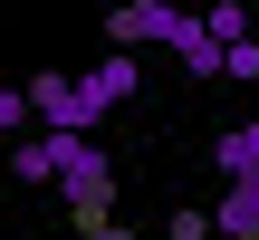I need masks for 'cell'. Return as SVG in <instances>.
<instances>
[{"label":"cell","instance_id":"1","mask_svg":"<svg viewBox=\"0 0 259 240\" xmlns=\"http://www.w3.org/2000/svg\"><path fill=\"white\" fill-rule=\"evenodd\" d=\"M48 154H58V202L77 212V231H96V221H115V164L96 154V135H48Z\"/></svg>","mask_w":259,"mask_h":240},{"label":"cell","instance_id":"2","mask_svg":"<svg viewBox=\"0 0 259 240\" xmlns=\"http://www.w3.org/2000/svg\"><path fill=\"white\" fill-rule=\"evenodd\" d=\"M106 38H115L125 58H135L144 38H163V48L183 58V48H202V19H192V10H173V0H125V10H106Z\"/></svg>","mask_w":259,"mask_h":240},{"label":"cell","instance_id":"3","mask_svg":"<svg viewBox=\"0 0 259 240\" xmlns=\"http://www.w3.org/2000/svg\"><path fill=\"white\" fill-rule=\"evenodd\" d=\"M115 106H135V58L115 48V58H96L87 77H77V135H96Z\"/></svg>","mask_w":259,"mask_h":240},{"label":"cell","instance_id":"4","mask_svg":"<svg viewBox=\"0 0 259 240\" xmlns=\"http://www.w3.org/2000/svg\"><path fill=\"white\" fill-rule=\"evenodd\" d=\"M211 240H259V173L211 192Z\"/></svg>","mask_w":259,"mask_h":240},{"label":"cell","instance_id":"5","mask_svg":"<svg viewBox=\"0 0 259 240\" xmlns=\"http://www.w3.org/2000/svg\"><path fill=\"white\" fill-rule=\"evenodd\" d=\"M211 173H221V183H240V173H259V115H250V125H231V135L211 144Z\"/></svg>","mask_w":259,"mask_h":240},{"label":"cell","instance_id":"6","mask_svg":"<svg viewBox=\"0 0 259 240\" xmlns=\"http://www.w3.org/2000/svg\"><path fill=\"white\" fill-rule=\"evenodd\" d=\"M202 38H211V48H240V38H250V10H240V0H211V10H202Z\"/></svg>","mask_w":259,"mask_h":240},{"label":"cell","instance_id":"7","mask_svg":"<svg viewBox=\"0 0 259 240\" xmlns=\"http://www.w3.org/2000/svg\"><path fill=\"white\" fill-rule=\"evenodd\" d=\"M10 173H19V183H48V173H58V154H48V135H19V154H10Z\"/></svg>","mask_w":259,"mask_h":240},{"label":"cell","instance_id":"8","mask_svg":"<svg viewBox=\"0 0 259 240\" xmlns=\"http://www.w3.org/2000/svg\"><path fill=\"white\" fill-rule=\"evenodd\" d=\"M221 77H231V87H250V77H259V38H240V48H221Z\"/></svg>","mask_w":259,"mask_h":240},{"label":"cell","instance_id":"9","mask_svg":"<svg viewBox=\"0 0 259 240\" xmlns=\"http://www.w3.org/2000/svg\"><path fill=\"white\" fill-rule=\"evenodd\" d=\"M163 240H211V212H192V202H183V212L163 221Z\"/></svg>","mask_w":259,"mask_h":240},{"label":"cell","instance_id":"10","mask_svg":"<svg viewBox=\"0 0 259 240\" xmlns=\"http://www.w3.org/2000/svg\"><path fill=\"white\" fill-rule=\"evenodd\" d=\"M19 125H29V96H19V87H0V135H19Z\"/></svg>","mask_w":259,"mask_h":240},{"label":"cell","instance_id":"11","mask_svg":"<svg viewBox=\"0 0 259 240\" xmlns=\"http://www.w3.org/2000/svg\"><path fill=\"white\" fill-rule=\"evenodd\" d=\"M87 240H125V231H115V221H96V231H87Z\"/></svg>","mask_w":259,"mask_h":240}]
</instances>
